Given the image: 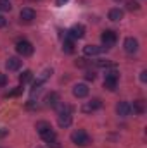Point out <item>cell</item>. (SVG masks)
<instances>
[{
  "label": "cell",
  "instance_id": "1",
  "mask_svg": "<svg viewBox=\"0 0 147 148\" xmlns=\"http://www.w3.org/2000/svg\"><path fill=\"white\" fill-rule=\"evenodd\" d=\"M73 109L69 105H59L57 109V115H59V126L61 127H68L71 126V121H73Z\"/></svg>",
  "mask_w": 147,
  "mask_h": 148
},
{
  "label": "cell",
  "instance_id": "2",
  "mask_svg": "<svg viewBox=\"0 0 147 148\" xmlns=\"http://www.w3.org/2000/svg\"><path fill=\"white\" fill-rule=\"evenodd\" d=\"M71 140H73L74 145H78V147H88V145L92 143V140H90L88 133H87V131H83V129H76V131H73Z\"/></svg>",
  "mask_w": 147,
  "mask_h": 148
},
{
  "label": "cell",
  "instance_id": "3",
  "mask_svg": "<svg viewBox=\"0 0 147 148\" xmlns=\"http://www.w3.org/2000/svg\"><path fill=\"white\" fill-rule=\"evenodd\" d=\"M118 77H119V74L116 69H112L109 73H106V79H104V88H107L109 91H114L116 90V86H118Z\"/></svg>",
  "mask_w": 147,
  "mask_h": 148
},
{
  "label": "cell",
  "instance_id": "4",
  "mask_svg": "<svg viewBox=\"0 0 147 148\" xmlns=\"http://www.w3.org/2000/svg\"><path fill=\"white\" fill-rule=\"evenodd\" d=\"M16 50H17L19 55L30 57V55L33 53V45H31L30 41H26V40H19V41L16 43Z\"/></svg>",
  "mask_w": 147,
  "mask_h": 148
},
{
  "label": "cell",
  "instance_id": "5",
  "mask_svg": "<svg viewBox=\"0 0 147 148\" xmlns=\"http://www.w3.org/2000/svg\"><path fill=\"white\" fill-rule=\"evenodd\" d=\"M101 40H102V45H104V48H111V47L116 43L118 36H116V33H114L112 29H106V31L101 35Z\"/></svg>",
  "mask_w": 147,
  "mask_h": 148
},
{
  "label": "cell",
  "instance_id": "6",
  "mask_svg": "<svg viewBox=\"0 0 147 148\" xmlns=\"http://www.w3.org/2000/svg\"><path fill=\"white\" fill-rule=\"evenodd\" d=\"M101 107H102V102H101V98H92L90 102H87V103L83 105V109H81V110L85 112V114H90V112L99 110Z\"/></svg>",
  "mask_w": 147,
  "mask_h": 148
},
{
  "label": "cell",
  "instance_id": "7",
  "mask_svg": "<svg viewBox=\"0 0 147 148\" xmlns=\"http://www.w3.org/2000/svg\"><path fill=\"white\" fill-rule=\"evenodd\" d=\"M116 112H118V115H121V117H128V115L132 114V105H130L128 102H119V103L116 105Z\"/></svg>",
  "mask_w": 147,
  "mask_h": 148
},
{
  "label": "cell",
  "instance_id": "8",
  "mask_svg": "<svg viewBox=\"0 0 147 148\" xmlns=\"http://www.w3.org/2000/svg\"><path fill=\"white\" fill-rule=\"evenodd\" d=\"M139 50V41L135 38H126L125 40V52L126 53H135Z\"/></svg>",
  "mask_w": 147,
  "mask_h": 148
},
{
  "label": "cell",
  "instance_id": "9",
  "mask_svg": "<svg viewBox=\"0 0 147 148\" xmlns=\"http://www.w3.org/2000/svg\"><path fill=\"white\" fill-rule=\"evenodd\" d=\"M35 10L33 9H30V7H26V9H23L21 10V14H19V17H21V21L23 23H31L33 19H35Z\"/></svg>",
  "mask_w": 147,
  "mask_h": 148
},
{
  "label": "cell",
  "instance_id": "10",
  "mask_svg": "<svg viewBox=\"0 0 147 148\" xmlns=\"http://www.w3.org/2000/svg\"><path fill=\"white\" fill-rule=\"evenodd\" d=\"M104 52V47H97V45H87L83 48V53L88 55V57H94V55H99Z\"/></svg>",
  "mask_w": 147,
  "mask_h": 148
},
{
  "label": "cell",
  "instance_id": "11",
  "mask_svg": "<svg viewBox=\"0 0 147 148\" xmlns=\"http://www.w3.org/2000/svg\"><path fill=\"white\" fill-rule=\"evenodd\" d=\"M69 36L74 38V40H76V38H78V40L83 38L85 36V26H83V24H74L73 28L69 29Z\"/></svg>",
  "mask_w": 147,
  "mask_h": 148
},
{
  "label": "cell",
  "instance_id": "12",
  "mask_svg": "<svg viewBox=\"0 0 147 148\" xmlns=\"http://www.w3.org/2000/svg\"><path fill=\"white\" fill-rule=\"evenodd\" d=\"M73 95L76 98H85V97L88 95V86H87V84H74Z\"/></svg>",
  "mask_w": 147,
  "mask_h": 148
},
{
  "label": "cell",
  "instance_id": "13",
  "mask_svg": "<svg viewBox=\"0 0 147 148\" xmlns=\"http://www.w3.org/2000/svg\"><path fill=\"white\" fill-rule=\"evenodd\" d=\"M45 103H47L49 107H57V105H59V93H55V91L49 93V95L45 97Z\"/></svg>",
  "mask_w": 147,
  "mask_h": 148
},
{
  "label": "cell",
  "instance_id": "14",
  "mask_svg": "<svg viewBox=\"0 0 147 148\" xmlns=\"http://www.w3.org/2000/svg\"><path fill=\"white\" fill-rule=\"evenodd\" d=\"M5 66H7L9 71H17V69L21 67V60H19L17 57H9V60L5 62Z\"/></svg>",
  "mask_w": 147,
  "mask_h": 148
},
{
  "label": "cell",
  "instance_id": "15",
  "mask_svg": "<svg viewBox=\"0 0 147 148\" xmlns=\"http://www.w3.org/2000/svg\"><path fill=\"white\" fill-rule=\"evenodd\" d=\"M50 129H52V126H50L47 121H40V122H37L38 134H43V133H47V131H50Z\"/></svg>",
  "mask_w": 147,
  "mask_h": 148
},
{
  "label": "cell",
  "instance_id": "16",
  "mask_svg": "<svg viewBox=\"0 0 147 148\" xmlns=\"http://www.w3.org/2000/svg\"><path fill=\"white\" fill-rule=\"evenodd\" d=\"M109 19L111 21H119V19H123V10H121V9H111L109 10Z\"/></svg>",
  "mask_w": 147,
  "mask_h": 148
},
{
  "label": "cell",
  "instance_id": "17",
  "mask_svg": "<svg viewBox=\"0 0 147 148\" xmlns=\"http://www.w3.org/2000/svg\"><path fill=\"white\" fill-rule=\"evenodd\" d=\"M62 50H64L66 53H73V52H74V41H73V40H64Z\"/></svg>",
  "mask_w": 147,
  "mask_h": 148
},
{
  "label": "cell",
  "instance_id": "18",
  "mask_svg": "<svg viewBox=\"0 0 147 148\" xmlns=\"http://www.w3.org/2000/svg\"><path fill=\"white\" fill-rule=\"evenodd\" d=\"M132 110L137 112V114H144V110H146V107H144V102H142V100H137V102H133V107H132Z\"/></svg>",
  "mask_w": 147,
  "mask_h": 148
},
{
  "label": "cell",
  "instance_id": "19",
  "mask_svg": "<svg viewBox=\"0 0 147 148\" xmlns=\"http://www.w3.org/2000/svg\"><path fill=\"white\" fill-rule=\"evenodd\" d=\"M31 77H33V73L31 71H24V73L19 76V81H21V84H26L28 81H31Z\"/></svg>",
  "mask_w": 147,
  "mask_h": 148
},
{
  "label": "cell",
  "instance_id": "20",
  "mask_svg": "<svg viewBox=\"0 0 147 148\" xmlns=\"http://www.w3.org/2000/svg\"><path fill=\"white\" fill-rule=\"evenodd\" d=\"M10 9H12V5H10V2H9V0H0V10L9 12Z\"/></svg>",
  "mask_w": 147,
  "mask_h": 148
},
{
  "label": "cell",
  "instance_id": "21",
  "mask_svg": "<svg viewBox=\"0 0 147 148\" xmlns=\"http://www.w3.org/2000/svg\"><path fill=\"white\" fill-rule=\"evenodd\" d=\"M50 74H52V69H45V71L42 73V76L38 77V81H42V83H43V81H45V79H47V77H49Z\"/></svg>",
  "mask_w": 147,
  "mask_h": 148
},
{
  "label": "cell",
  "instance_id": "22",
  "mask_svg": "<svg viewBox=\"0 0 147 148\" xmlns=\"http://www.w3.org/2000/svg\"><path fill=\"white\" fill-rule=\"evenodd\" d=\"M85 77H87L88 81H94V79H95V73H94V71H87V73H85Z\"/></svg>",
  "mask_w": 147,
  "mask_h": 148
},
{
  "label": "cell",
  "instance_id": "23",
  "mask_svg": "<svg viewBox=\"0 0 147 148\" xmlns=\"http://www.w3.org/2000/svg\"><path fill=\"white\" fill-rule=\"evenodd\" d=\"M126 7H128L130 10H137V9H139V3H137V2H128Z\"/></svg>",
  "mask_w": 147,
  "mask_h": 148
},
{
  "label": "cell",
  "instance_id": "24",
  "mask_svg": "<svg viewBox=\"0 0 147 148\" xmlns=\"http://www.w3.org/2000/svg\"><path fill=\"white\" fill-rule=\"evenodd\" d=\"M5 84H7V76L0 74V86H5Z\"/></svg>",
  "mask_w": 147,
  "mask_h": 148
},
{
  "label": "cell",
  "instance_id": "25",
  "mask_svg": "<svg viewBox=\"0 0 147 148\" xmlns=\"http://www.w3.org/2000/svg\"><path fill=\"white\" fill-rule=\"evenodd\" d=\"M97 66H99V67H109L111 62H107V60H101V62H97Z\"/></svg>",
  "mask_w": 147,
  "mask_h": 148
},
{
  "label": "cell",
  "instance_id": "26",
  "mask_svg": "<svg viewBox=\"0 0 147 148\" xmlns=\"http://www.w3.org/2000/svg\"><path fill=\"white\" fill-rule=\"evenodd\" d=\"M59 147H61V145H59L55 140H54V141H49V148H59Z\"/></svg>",
  "mask_w": 147,
  "mask_h": 148
},
{
  "label": "cell",
  "instance_id": "27",
  "mask_svg": "<svg viewBox=\"0 0 147 148\" xmlns=\"http://www.w3.org/2000/svg\"><path fill=\"white\" fill-rule=\"evenodd\" d=\"M76 66H80V67H83V66H87V62H85V59H78V60H76Z\"/></svg>",
  "mask_w": 147,
  "mask_h": 148
},
{
  "label": "cell",
  "instance_id": "28",
  "mask_svg": "<svg viewBox=\"0 0 147 148\" xmlns=\"http://www.w3.org/2000/svg\"><path fill=\"white\" fill-rule=\"evenodd\" d=\"M7 134H9V129H3V127H2V129H0V138H5Z\"/></svg>",
  "mask_w": 147,
  "mask_h": 148
},
{
  "label": "cell",
  "instance_id": "29",
  "mask_svg": "<svg viewBox=\"0 0 147 148\" xmlns=\"http://www.w3.org/2000/svg\"><path fill=\"white\" fill-rule=\"evenodd\" d=\"M140 81H144V83L147 81V71H142L140 73Z\"/></svg>",
  "mask_w": 147,
  "mask_h": 148
},
{
  "label": "cell",
  "instance_id": "30",
  "mask_svg": "<svg viewBox=\"0 0 147 148\" xmlns=\"http://www.w3.org/2000/svg\"><path fill=\"white\" fill-rule=\"evenodd\" d=\"M5 24H7V21H5V17H3V16H0V28H3Z\"/></svg>",
  "mask_w": 147,
  "mask_h": 148
},
{
  "label": "cell",
  "instance_id": "31",
  "mask_svg": "<svg viewBox=\"0 0 147 148\" xmlns=\"http://www.w3.org/2000/svg\"><path fill=\"white\" fill-rule=\"evenodd\" d=\"M66 2H68V0H55V3H57V5H64Z\"/></svg>",
  "mask_w": 147,
  "mask_h": 148
},
{
  "label": "cell",
  "instance_id": "32",
  "mask_svg": "<svg viewBox=\"0 0 147 148\" xmlns=\"http://www.w3.org/2000/svg\"><path fill=\"white\" fill-rule=\"evenodd\" d=\"M116 2H118V0H116Z\"/></svg>",
  "mask_w": 147,
  "mask_h": 148
}]
</instances>
